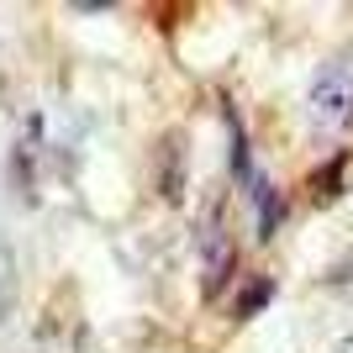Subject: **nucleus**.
<instances>
[{"label": "nucleus", "instance_id": "nucleus-4", "mask_svg": "<svg viewBox=\"0 0 353 353\" xmlns=\"http://www.w3.org/2000/svg\"><path fill=\"white\" fill-rule=\"evenodd\" d=\"M269 295H274V280H253L248 290H243V301H237V316H253V311L264 306Z\"/></svg>", "mask_w": 353, "mask_h": 353}, {"label": "nucleus", "instance_id": "nucleus-2", "mask_svg": "<svg viewBox=\"0 0 353 353\" xmlns=\"http://www.w3.org/2000/svg\"><path fill=\"white\" fill-rule=\"evenodd\" d=\"M232 274V237L221 232V221H211V237H206V253H201V290L216 295Z\"/></svg>", "mask_w": 353, "mask_h": 353}, {"label": "nucleus", "instance_id": "nucleus-5", "mask_svg": "<svg viewBox=\"0 0 353 353\" xmlns=\"http://www.w3.org/2000/svg\"><path fill=\"white\" fill-rule=\"evenodd\" d=\"M343 353H353V338H348V343H343Z\"/></svg>", "mask_w": 353, "mask_h": 353}, {"label": "nucleus", "instance_id": "nucleus-3", "mask_svg": "<svg viewBox=\"0 0 353 353\" xmlns=\"http://www.w3.org/2000/svg\"><path fill=\"white\" fill-rule=\"evenodd\" d=\"M243 190L253 195V211H259V232H274V227H280V195H274V185H269L264 174H259V163H248V169H243Z\"/></svg>", "mask_w": 353, "mask_h": 353}, {"label": "nucleus", "instance_id": "nucleus-1", "mask_svg": "<svg viewBox=\"0 0 353 353\" xmlns=\"http://www.w3.org/2000/svg\"><path fill=\"white\" fill-rule=\"evenodd\" d=\"M311 111L332 127L353 121V74L348 69H322L316 74V85H311Z\"/></svg>", "mask_w": 353, "mask_h": 353}]
</instances>
